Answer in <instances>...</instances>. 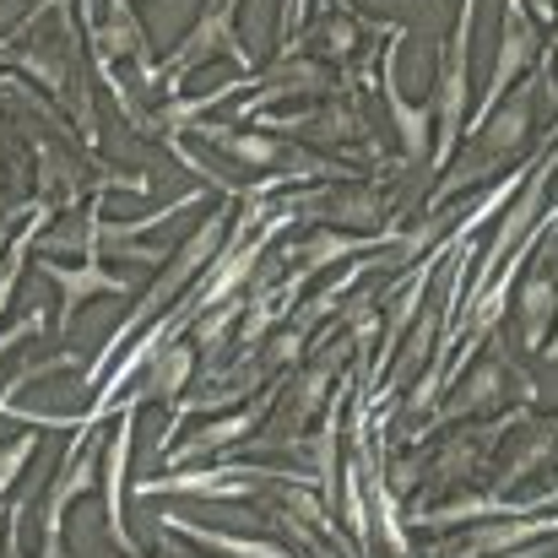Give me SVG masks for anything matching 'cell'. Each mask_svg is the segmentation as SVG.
Listing matches in <instances>:
<instances>
[{
  "instance_id": "6da1fadb",
  "label": "cell",
  "mask_w": 558,
  "mask_h": 558,
  "mask_svg": "<svg viewBox=\"0 0 558 558\" xmlns=\"http://www.w3.org/2000/svg\"><path fill=\"white\" fill-rule=\"evenodd\" d=\"M488 131H483V158L472 153L466 163H461V174L450 180L445 190H456V185H466V180H483V169H494L499 158H510L521 142H526V131H532V93H515L494 120H483Z\"/></svg>"
},
{
  "instance_id": "7a4b0ae2",
  "label": "cell",
  "mask_w": 558,
  "mask_h": 558,
  "mask_svg": "<svg viewBox=\"0 0 558 558\" xmlns=\"http://www.w3.org/2000/svg\"><path fill=\"white\" fill-rule=\"evenodd\" d=\"M532 54H537V27H532V16L521 11V0H510V11H505V44H499V60H494V87H488V104L477 109V120H488L494 98L510 93V82L532 65Z\"/></svg>"
},
{
  "instance_id": "3957f363",
  "label": "cell",
  "mask_w": 558,
  "mask_h": 558,
  "mask_svg": "<svg viewBox=\"0 0 558 558\" xmlns=\"http://www.w3.org/2000/svg\"><path fill=\"white\" fill-rule=\"evenodd\" d=\"M233 11H239V0H206L195 33L185 38V49L169 60V76H185L190 65H201L211 49H239V44H233Z\"/></svg>"
},
{
  "instance_id": "277c9868",
  "label": "cell",
  "mask_w": 558,
  "mask_h": 558,
  "mask_svg": "<svg viewBox=\"0 0 558 558\" xmlns=\"http://www.w3.org/2000/svg\"><path fill=\"white\" fill-rule=\"evenodd\" d=\"M125 461H131V412L120 417V428H114V445H109V532H114V543L120 548H131V537H125V526H120V515H125Z\"/></svg>"
},
{
  "instance_id": "5b68a950",
  "label": "cell",
  "mask_w": 558,
  "mask_h": 558,
  "mask_svg": "<svg viewBox=\"0 0 558 558\" xmlns=\"http://www.w3.org/2000/svg\"><path fill=\"white\" fill-rule=\"evenodd\" d=\"M44 271L65 288V320L82 310V299H93V293H125V282L120 277H109V271H98L93 260L82 266V271H65V266H54V260H44Z\"/></svg>"
},
{
  "instance_id": "8992f818",
  "label": "cell",
  "mask_w": 558,
  "mask_h": 558,
  "mask_svg": "<svg viewBox=\"0 0 558 558\" xmlns=\"http://www.w3.org/2000/svg\"><path fill=\"white\" fill-rule=\"evenodd\" d=\"M554 304H558L554 271H532V282H526V293H521V326H526V342H532V348H537V342L548 337Z\"/></svg>"
},
{
  "instance_id": "52a82bcc",
  "label": "cell",
  "mask_w": 558,
  "mask_h": 558,
  "mask_svg": "<svg viewBox=\"0 0 558 558\" xmlns=\"http://www.w3.org/2000/svg\"><path fill=\"white\" fill-rule=\"evenodd\" d=\"M385 98H390V114H396L401 147H407L412 158H423V147H428V109L401 104V93H396V54H390V65H385Z\"/></svg>"
},
{
  "instance_id": "ba28073f",
  "label": "cell",
  "mask_w": 558,
  "mask_h": 558,
  "mask_svg": "<svg viewBox=\"0 0 558 558\" xmlns=\"http://www.w3.org/2000/svg\"><path fill=\"white\" fill-rule=\"evenodd\" d=\"M185 374H190V348H158V353H153V369L142 379V396L169 401V396L185 385Z\"/></svg>"
},
{
  "instance_id": "9c48e42d",
  "label": "cell",
  "mask_w": 558,
  "mask_h": 558,
  "mask_svg": "<svg viewBox=\"0 0 558 558\" xmlns=\"http://www.w3.org/2000/svg\"><path fill=\"white\" fill-rule=\"evenodd\" d=\"M98 44L109 49V54H142V27H136V16H131V5L125 0H109V22H104V33H98Z\"/></svg>"
},
{
  "instance_id": "30bf717a",
  "label": "cell",
  "mask_w": 558,
  "mask_h": 558,
  "mask_svg": "<svg viewBox=\"0 0 558 558\" xmlns=\"http://www.w3.org/2000/svg\"><path fill=\"white\" fill-rule=\"evenodd\" d=\"M499 379H505V369H499V364H488V369H483L477 379H472V385H466L472 396L461 401V412H466V407H494V401L505 396V390H499Z\"/></svg>"
},
{
  "instance_id": "8fae6325",
  "label": "cell",
  "mask_w": 558,
  "mask_h": 558,
  "mask_svg": "<svg viewBox=\"0 0 558 558\" xmlns=\"http://www.w3.org/2000/svg\"><path fill=\"white\" fill-rule=\"evenodd\" d=\"M250 423H255V412H244V417H233V423H211V428H206V434H201L190 450H217V445H233V439H239Z\"/></svg>"
},
{
  "instance_id": "7c38bea8",
  "label": "cell",
  "mask_w": 558,
  "mask_h": 558,
  "mask_svg": "<svg viewBox=\"0 0 558 558\" xmlns=\"http://www.w3.org/2000/svg\"><path fill=\"white\" fill-rule=\"evenodd\" d=\"M505 558H554V548H526V554H505Z\"/></svg>"
}]
</instances>
